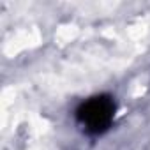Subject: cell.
<instances>
[{"label": "cell", "instance_id": "6da1fadb", "mask_svg": "<svg viewBox=\"0 0 150 150\" xmlns=\"http://www.w3.org/2000/svg\"><path fill=\"white\" fill-rule=\"evenodd\" d=\"M76 117H78V120L81 122V125H85V129L90 134H101L113 122V117H115V101L110 96L92 97V99L85 101L78 108Z\"/></svg>", "mask_w": 150, "mask_h": 150}]
</instances>
